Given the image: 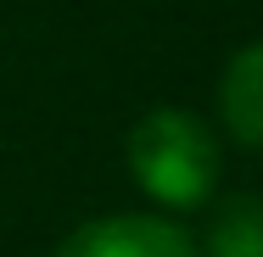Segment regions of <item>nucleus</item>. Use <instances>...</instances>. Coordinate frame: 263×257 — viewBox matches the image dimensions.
<instances>
[{"label": "nucleus", "mask_w": 263, "mask_h": 257, "mask_svg": "<svg viewBox=\"0 0 263 257\" xmlns=\"http://www.w3.org/2000/svg\"><path fill=\"white\" fill-rule=\"evenodd\" d=\"M218 112L247 151H263V39L230 56L218 78Z\"/></svg>", "instance_id": "nucleus-3"}, {"label": "nucleus", "mask_w": 263, "mask_h": 257, "mask_svg": "<svg viewBox=\"0 0 263 257\" xmlns=\"http://www.w3.org/2000/svg\"><path fill=\"white\" fill-rule=\"evenodd\" d=\"M202 257H263V202L258 196H230L213 212Z\"/></svg>", "instance_id": "nucleus-4"}, {"label": "nucleus", "mask_w": 263, "mask_h": 257, "mask_svg": "<svg viewBox=\"0 0 263 257\" xmlns=\"http://www.w3.org/2000/svg\"><path fill=\"white\" fill-rule=\"evenodd\" d=\"M224 151L196 112L157 106L129 129V173L162 207H202L218 190Z\"/></svg>", "instance_id": "nucleus-1"}, {"label": "nucleus", "mask_w": 263, "mask_h": 257, "mask_svg": "<svg viewBox=\"0 0 263 257\" xmlns=\"http://www.w3.org/2000/svg\"><path fill=\"white\" fill-rule=\"evenodd\" d=\"M56 257H202L196 241L168 224V218H152V212H112V218H96V224H79Z\"/></svg>", "instance_id": "nucleus-2"}]
</instances>
